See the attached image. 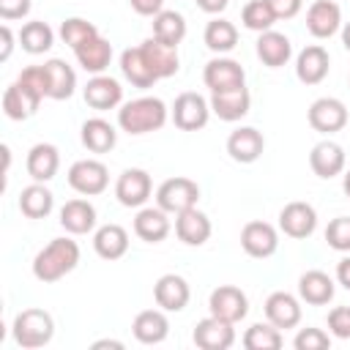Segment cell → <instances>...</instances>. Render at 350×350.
<instances>
[{
	"label": "cell",
	"mask_w": 350,
	"mask_h": 350,
	"mask_svg": "<svg viewBox=\"0 0 350 350\" xmlns=\"http://www.w3.org/2000/svg\"><path fill=\"white\" fill-rule=\"evenodd\" d=\"M347 82H350V77H347Z\"/></svg>",
	"instance_id": "56"
},
{
	"label": "cell",
	"mask_w": 350,
	"mask_h": 350,
	"mask_svg": "<svg viewBox=\"0 0 350 350\" xmlns=\"http://www.w3.org/2000/svg\"><path fill=\"white\" fill-rule=\"evenodd\" d=\"M241 246H243V252L249 257L265 260V257L276 254V249H279V232L268 221H249L241 230Z\"/></svg>",
	"instance_id": "12"
},
{
	"label": "cell",
	"mask_w": 350,
	"mask_h": 350,
	"mask_svg": "<svg viewBox=\"0 0 350 350\" xmlns=\"http://www.w3.org/2000/svg\"><path fill=\"white\" fill-rule=\"evenodd\" d=\"M183 36H186V19H183V14L164 8V11H159L153 16V38H159V41H164L170 46H178L183 41Z\"/></svg>",
	"instance_id": "39"
},
{
	"label": "cell",
	"mask_w": 350,
	"mask_h": 350,
	"mask_svg": "<svg viewBox=\"0 0 350 350\" xmlns=\"http://www.w3.org/2000/svg\"><path fill=\"white\" fill-rule=\"evenodd\" d=\"M249 107H252V96H249L246 85L232 88V90L211 93V112H213L219 120L235 123V120H241V118L249 115Z\"/></svg>",
	"instance_id": "15"
},
{
	"label": "cell",
	"mask_w": 350,
	"mask_h": 350,
	"mask_svg": "<svg viewBox=\"0 0 350 350\" xmlns=\"http://www.w3.org/2000/svg\"><path fill=\"white\" fill-rule=\"evenodd\" d=\"M172 123L180 129V131H200L208 126V118H211V101L194 90H186L175 98L172 109Z\"/></svg>",
	"instance_id": "6"
},
{
	"label": "cell",
	"mask_w": 350,
	"mask_h": 350,
	"mask_svg": "<svg viewBox=\"0 0 350 350\" xmlns=\"http://www.w3.org/2000/svg\"><path fill=\"white\" fill-rule=\"evenodd\" d=\"M325 243L334 252H350V216H336L325 227Z\"/></svg>",
	"instance_id": "43"
},
{
	"label": "cell",
	"mask_w": 350,
	"mask_h": 350,
	"mask_svg": "<svg viewBox=\"0 0 350 350\" xmlns=\"http://www.w3.org/2000/svg\"><path fill=\"white\" fill-rule=\"evenodd\" d=\"M290 55H293V44H290V38L284 33H279L273 27L260 33V38H257V57L268 68H282L290 60Z\"/></svg>",
	"instance_id": "29"
},
{
	"label": "cell",
	"mask_w": 350,
	"mask_h": 350,
	"mask_svg": "<svg viewBox=\"0 0 350 350\" xmlns=\"http://www.w3.org/2000/svg\"><path fill=\"white\" fill-rule=\"evenodd\" d=\"M27 175L38 183H46L57 175V167H60V150L52 145V142H36L30 150H27Z\"/></svg>",
	"instance_id": "23"
},
{
	"label": "cell",
	"mask_w": 350,
	"mask_h": 350,
	"mask_svg": "<svg viewBox=\"0 0 350 350\" xmlns=\"http://www.w3.org/2000/svg\"><path fill=\"white\" fill-rule=\"evenodd\" d=\"M336 282H339L345 290H350V257H342V260L336 262Z\"/></svg>",
	"instance_id": "51"
},
{
	"label": "cell",
	"mask_w": 350,
	"mask_h": 350,
	"mask_svg": "<svg viewBox=\"0 0 350 350\" xmlns=\"http://www.w3.org/2000/svg\"><path fill=\"white\" fill-rule=\"evenodd\" d=\"M342 27V8L334 0H314L306 11V30L314 38H331Z\"/></svg>",
	"instance_id": "19"
},
{
	"label": "cell",
	"mask_w": 350,
	"mask_h": 350,
	"mask_svg": "<svg viewBox=\"0 0 350 350\" xmlns=\"http://www.w3.org/2000/svg\"><path fill=\"white\" fill-rule=\"evenodd\" d=\"M342 189H345V194L350 197V170L345 172V178H342Z\"/></svg>",
	"instance_id": "55"
},
{
	"label": "cell",
	"mask_w": 350,
	"mask_h": 350,
	"mask_svg": "<svg viewBox=\"0 0 350 350\" xmlns=\"http://www.w3.org/2000/svg\"><path fill=\"white\" fill-rule=\"evenodd\" d=\"M295 350H328L331 347V336L323 328H301L293 339Z\"/></svg>",
	"instance_id": "44"
},
{
	"label": "cell",
	"mask_w": 350,
	"mask_h": 350,
	"mask_svg": "<svg viewBox=\"0 0 350 350\" xmlns=\"http://www.w3.org/2000/svg\"><path fill=\"white\" fill-rule=\"evenodd\" d=\"M309 167H312V172L317 178H325V180L336 178L345 170V150H342V145H336L331 139L317 142L312 148V153H309Z\"/></svg>",
	"instance_id": "24"
},
{
	"label": "cell",
	"mask_w": 350,
	"mask_h": 350,
	"mask_svg": "<svg viewBox=\"0 0 350 350\" xmlns=\"http://www.w3.org/2000/svg\"><path fill=\"white\" fill-rule=\"evenodd\" d=\"M265 150V137L254 126H241L227 137V153L238 164H254Z\"/></svg>",
	"instance_id": "14"
},
{
	"label": "cell",
	"mask_w": 350,
	"mask_h": 350,
	"mask_svg": "<svg viewBox=\"0 0 350 350\" xmlns=\"http://www.w3.org/2000/svg\"><path fill=\"white\" fill-rule=\"evenodd\" d=\"M93 36H98V27H96L93 22L82 19V16H68V19L60 22V38H63V44H68L71 49H77L79 44L90 41Z\"/></svg>",
	"instance_id": "42"
},
{
	"label": "cell",
	"mask_w": 350,
	"mask_h": 350,
	"mask_svg": "<svg viewBox=\"0 0 350 350\" xmlns=\"http://www.w3.org/2000/svg\"><path fill=\"white\" fill-rule=\"evenodd\" d=\"M191 339L202 350H227L235 345V323H227V320L211 314L194 325Z\"/></svg>",
	"instance_id": "13"
},
{
	"label": "cell",
	"mask_w": 350,
	"mask_h": 350,
	"mask_svg": "<svg viewBox=\"0 0 350 350\" xmlns=\"http://www.w3.org/2000/svg\"><path fill=\"white\" fill-rule=\"evenodd\" d=\"M202 82L211 93H219V90H232V88H241L246 82V71L238 60L232 57H213L205 63L202 68Z\"/></svg>",
	"instance_id": "9"
},
{
	"label": "cell",
	"mask_w": 350,
	"mask_h": 350,
	"mask_svg": "<svg viewBox=\"0 0 350 350\" xmlns=\"http://www.w3.org/2000/svg\"><path fill=\"white\" fill-rule=\"evenodd\" d=\"M52 208H55V194L44 183L33 180L30 186L22 189V194H19V211L27 219H46L52 213Z\"/></svg>",
	"instance_id": "35"
},
{
	"label": "cell",
	"mask_w": 350,
	"mask_h": 350,
	"mask_svg": "<svg viewBox=\"0 0 350 350\" xmlns=\"http://www.w3.org/2000/svg\"><path fill=\"white\" fill-rule=\"evenodd\" d=\"M265 317L268 323H273L279 331H287V328H295L301 323V301L293 295V293H284V290H276L265 298Z\"/></svg>",
	"instance_id": "18"
},
{
	"label": "cell",
	"mask_w": 350,
	"mask_h": 350,
	"mask_svg": "<svg viewBox=\"0 0 350 350\" xmlns=\"http://www.w3.org/2000/svg\"><path fill=\"white\" fill-rule=\"evenodd\" d=\"M68 186L82 197H96L109 186V170L98 159H79L68 167Z\"/></svg>",
	"instance_id": "5"
},
{
	"label": "cell",
	"mask_w": 350,
	"mask_h": 350,
	"mask_svg": "<svg viewBox=\"0 0 350 350\" xmlns=\"http://www.w3.org/2000/svg\"><path fill=\"white\" fill-rule=\"evenodd\" d=\"M279 230L295 241L309 238L317 230V211L304 200H293L279 211Z\"/></svg>",
	"instance_id": "10"
},
{
	"label": "cell",
	"mask_w": 350,
	"mask_h": 350,
	"mask_svg": "<svg viewBox=\"0 0 350 350\" xmlns=\"http://www.w3.org/2000/svg\"><path fill=\"white\" fill-rule=\"evenodd\" d=\"M85 101H88V107H93L98 112L115 109L123 101V88L118 79H112L107 74H93V79H88V85H85Z\"/></svg>",
	"instance_id": "21"
},
{
	"label": "cell",
	"mask_w": 350,
	"mask_h": 350,
	"mask_svg": "<svg viewBox=\"0 0 350 350\" xmlns=\"http://www.w3.org/2000/svg\"><path fill=\"white\" fill-rule=\"evenodd\" d=\"M306 118H309V126L314 131H320V134H336L347 123V107L339 98H334V96H323V98L312 101Z\"/></svg>",
	"instance_id": "11"
},
{
	"label": "cell",
	"mask_w": 350,
	"mask_h": 350,
	"mask_svg": "<svg viewBox=\"0 0 350 350\" xmlns=\"http://www.w3.org/2000/svg\"><path fill=\"white\" fill-rule=\"evenodd\" d=\"M19 44L27 55H44L52 49L55 44V33L46 22L41 19H33V22H25L22 30H19Z\"/></svg>",
	"instance_id": "38"
},
{
	"label": "cell",
	"mask_w": 350,
	"mask_h": 350,
	"mask_svg": "<svg viewBox=\"0 0 350 350\" xmlns=\"http://www.w3.org/2000/svg\"><path fill=\"white\" fill-rule=\"evenodd\" d=\"M208 309L213 317H221L227 323H241L249 314V298L235 284H219L208 298Z\"/></svg>",
	"instance_id": "8"
},
{
	"label": "cell",
	"mask_w": 350,
	"mask_h": 350,
	"mask_svg": "<svg viewBox=\"0 0 350 350\" xmlns=\"http://www.w3.org/2000/svg\"><path fill=\"white\" fill-rule=\"evenodd\" d=\"M60 224L71 235H88L96 227V208H93V202H88L82 197L68 200L60 208Z\"/></svg>",
	"instance_id": "28"
},
{
	"label": "cell",
	"mask_w": 350,
	"mask_h": 350,
	"mask_svg": "<svg viewBox=\"0 0 350 350\" xmlns=\"http://www.w3.org/2000/svg\"><path fill=\"white\" fill-rule=\"evenodd\" d=\"M197 200H200V186L191 180V178H167L159 189H156V205L167 213H183L189 208H197Z\"/></svg>",
	"instance_id": "4"
},
{
	"label": "cell",
	"mask_w": 350,
	"mask_h": 350,
	"mask_svg": "<svg viewBox=\"0 0 350 350\" xmlns=\"http://www.w3.org/2000/svg\"><path fill=\"white\" fill-rule=\"evenodd\" d=\"M139 49H142V55H145L150 71H153L159 79H167V77H175V74H178V66H180V60H178V46H170V44H164V41H159V38L150 36L148 41L139 44Z\"/></svg>",
	"instance_id": "22"
},
{
	"label": "cell",
	"mask_w": 350,
	"mask_h": 350,
	"mask_svg": "<svg viewBox=\"0 0 350 350\" xmlns=\"http://www.w3.org/2000/svg\"><path fill=\"white\" fill-rule=\"evenodd\" d=\"M241 22H243V27H249L254 33H265V30L273 27L276 14H273L268 0H249L241 11Z\"/></svg>",
	"instance_id": "41"
},
{
	"label": "cell",
	"mask_w": 350,
	"mask_h": 350,
	"mask_svg": "<svg viewBox=\"0 0 350 350\" xmlns=\"http://www.w3.org/2000/svg\"><path fill=\"white\" fill-rule=\"evenodd\" d=\"M197 5H200L205 14H221V11L230 5V0H197Z\"/></svg>",
	"instance_id": "52"
},
{
	"label": "cell",
	"mask_w": 350,
	"mask_h": 350,
	"mask_svg": "<svg viewBox=\"0 0 350 350\" xmlns=\"http://www.w3.org/2000/svg\"><path fill=\"white\" fill-rule=\"evenodd\" d=\"M276 19H293L301 8H304V0H268Z\"/></svg>",
	"instance_id": "48"
},
{
	"label": "cell",
	"mask_w": 350,
	"mask_h": 350,
	"mask_svg": "<svg viewBox=\"0 0 350 350\" xmlns=\"http://www.w3.org/2000/svg\"><path fill=\"white\" fill-rule=\"evenodd\" d=\"M172 224H170V213L156 208H139L134 216V232L145 241V243H161L170 235Z\"/></svg>",
	"instance_id": "25"
},
{
	"label": "cell",
	"mask_w": 350,
	"mask_h": 350,
	"mask_svg": "<svg viewBox=\"0 0 350 350\" xmlns=\"http://www.w3.org/2000/svg\"><path fill=\"white\" fill-rule=\"evenodd\" d=\"M30 0H0V16L5 22H14V19H25L30 14Z\"/></svg>",
	"instance_id": "47"
},
{
	"label": "cell",
	"mask_w": 350,
	"mask_h": 350,
	"mask_svg": "<svg viewBox=\"0 0 350 350\" xmlns=\"http://www.w3.org/2000/svg\"><path fill=\"white\" fill-rule=\"evenodd\" d=\"M16 79L22 85L33 88L41 98H49V79H46V68L44 66H27V68H22V74Z\"/></svg>",
	"instance_id": "45"
},
{
	"label": "cell",
	"mask_w": 350,
	"mask_h": 350,
	"mask_svg": "<svg viewBox=\"0 0 350 350\" xmlns=\"http://www.w3.org/2000/svg\"><path fill=\"white\" fill-rule=\"evenodd\" d=\"M150 191H153V183H150V175L145 170L129 167L118 175L115 197L123 208H142L150 200Z\"/></svg>",
	"instance_id": "7"
},
{
	"label": "cell",
	"mask_w": 350,
	"mask_h": 350,
	"mask_svg": "<svg viewBox=\"0 0 350 350\" xmlns=\"http://www.w3.org/2000/svg\"><path fill=\"white\" fill-rule=\"evenodd\" d=\"M202 41H205V46H208L211 52H216V55L232 52V49H235V44H238V27H235L232 22H227V19L216 16V19H211V22L205 25Z\"/></svg>",
	"instance_id": "37"
},
{
	"label": "cell",
	"mask_w": 350,
	"mask_h": 350,
	"mask_svg": "<svg viewBox=\"0 0 350 350\" xmlns=\"http://www.w3.org/2000/svg\"><path fill=\"white\" fill-rule=\"evenodd\" d=\"M79 265V246L71 238H52L36 257H33V276L44 284H52L71 273Z\"/></svg>",
	"instance_id": "1"
},
{
	"label": "cell",
	"mask_w": 350,
	"mask_h": 350,
	"mask_svg": "<svg viewBox=\"0 0 350 350\" xmlns=\"http://www.w3.org/2000/svg\"><path fill=\"white\" fill-rule=\"evenodd\" d=\"M211 232H213L211 219L202 211H197V208H189V211L175 216V235L186 246H202L211 238Z\"/></svg>",
	"instance_id": "26"
},
{
	"label": "cell",
	"mask_w": 350,
	"mask_h": 350,
	"mask_svg": "<svg viewBox=\"0 0 350 350\" xmlns=\"http://www.w3.org/2000/svg\"><path fill=\"white\" fill-rule=\"evenodd\" d=\"M328 331L336 339H350V306H336L328 312Z\"/></svg>",
	"instance_id": "46"
},
{
	"label": "cell",
	"mask_w": 350,
	"mask_h": 350,
	"mask_svg": "<svg viewBox=\"0 0 350 350\" xmlns=\"http://www.w3.org/2000/svg\"><path fill=\"white\" fill-rule=\"evenodd\" d=\"M93 347L98 350V347H115V350H123V342H118V339H98V342H93Z\"/></svg>",
	"instance_id": "53"
},
{
	"label": "cell",
	"mask_w": 350,
	"mask_h": 350,
	"mask_svg": "<svg viewBox=\"0 0 350 350\" xmlns=\"http://www.w3.org/2000/svg\"><path fill=\"white\" fill-rule=\"evenodd\" d=\"M282 345H284V336L273 323H254L243 334L246 350H279Z\"/></svg>",
	"instance_id": "40"
},
{
	"label": "cell",
	"mask_w": 350,
	"mask_h": 350,
	"mask_svg": "<svg viewBox=\"0 0 350 350\" xmlns=\"http://www.w3.org/2000/svg\"><path fill=\"white\" fill-rule=\"evenodd\" d=\"M120 71H123V77L134 88H142V90L145 88H153L159 82V77L150 71V66H148V60H145V55H142L139 46L123 49V55H120Z\"/></svg>",
	"instance_id": "34"
},
{
	"label": "cell",
	"mask_w": 350,
	"mask_h": 350,
	"mask_svg": "<svg viewBox=\"0 0 350 350\" xmlns=\"http://www.w3.org/2000/svg\"><path fill=\"white\" fill-rule=\"evenodd\" d=\"M41 101H44V98H41L33 88H27V85H22V82L16 79V82L8 85L5 93H3V112H5L8 120H27V118L36 115V109H38Z\"/></svg>",
	"instance_id": "17"
},
{
	"label": "cell",
	"mask_w": 350,
	"mask_h": 350,
	"mask_svg": "<svg viewBox=\"0 0 350 350\" xmlns=\"http://www.w3.org/2000/svg\"><path fill=\"white\" fill-rule=\"evenodd\" d=\"M93 249L101 260H120L129 252V232L120 224H104L93 232Z\"/></svg>",
	"instance_id": "32"
},
{
	"label": "cell",
	"mask_w": 350,
	"mask_h": 350,
	"mask_svg": "<svg viewBox=\"0 0 350 350\" xmlns=\"http://www.w3.org/2000/svg\"><path fill=\"white\" fill-rule=\"evenodd\" d=\"M14 342L25 350H38L44 345L52 342L55 336V320L46 309H22L16 317H14Z\"/></svg>",
	"instance_id": "3"
},
{
	"label": "cell",
	"mask_w": 350,
	"mask_h": 350,
	"mask_svg": "<svg viewBox=\"0 0 350 350\" xmlns=\"http://www.w3.org/2000/svg\"><path fill=\"white\" fill-rule=\"evenodd\" d=\"M129 5L139 16H156L159 11H164V0H129Z\"/></svg>",
	"instance_id": "49"
},
{
	"label": "cell",
	"mask_w": 350,
	"mask_h": 350,
	"mask_svg": "<svg viewBox=\"0 0 350 350\" xmlns=\"http://www.w3.org/2000/svg\"><path fill=\"white\" fill-rule=\"evenodd\" d=\"M342 44H345V49L350 52V22L342 25Z\"/></svg>",
	"instance_id": "54"
},
{
	"label": "cell",
	"mask_w": 350,
	"mask_h": 350,
	"mask_svg": "<svg viewBox=\"0 0 350 350\" xmlns=\"http://www.w3.org/2000/svg\"><path fill=\"white\" fill-rule=\"evenodd\" d=\"M0 41H3V46H0V60L5 63V60L11 57V49H14V33H11L8 25L0 27Z\"/></svg>",
	"instance_id": "50"
},
{
	"label": "cell",
	"mask_w": 350,
	"mask_h": 350,
	"mask_svg": "<svg viewBox=\"0 0 350 350\" xmlns=\"http://www.w3.org/2000/svg\"><path fill=\"white\" fill-rule=\"evenodd\" d=\"M82 145L90 150V153H109L118 142V131L109 120L104 118H88L82 123Z\"/></svg>",
	"instance_id": "33"
},
{
	"label": "cell",
	"mask_w": 350,
	"mask_h": 350,
	"mask_svg": "<svg viewBox=\"0 0 350 350\" xmlns=\"http://www.w3.org/2000/svg\"><path fill=\"white\" fill-rule=\"evenodd\" d=\"M334 279L325 271H306L298 279V298L312 306H325L334 298Z\"/></svg>",
	"instance_id": "30"
},
{
	"label": "cell",
	"mask_w": 350,
	"mask_h": 350,
	"mask_svg": "<svg viewBox=\"0 0 350 350\" xmlns=\"http://www.w3.org/2000/svg\"><path fill=\"white\" fill-rule=\"evenodd\" d=\"M46 68V79H49V98L55 101H63V98H71L74 96V88H77V74L74 68L60 60V57H52L44 63Z\"/></svg>",
	"instance_id": "36"
},
{
	"label": "cell",
	"mask_w": 350,
	"mask_h": 350,
	"mask_svg": "<svg viewBox=\"0 0 350 350\" xmlns=\"http://www.w3.org/2000/svg\"><path fill=\"white\" fill-rule=\"evenodd\" d=\"M328 68H331V57L320 44L304 46L295 57V77L304 85H320L328 77Z\"/></svg>",
	"instance_id": "20"
},
{
	"label": "cell",
	"mask_w": 350,
	"mask_h": 350,
	"mask_svg": "<svg viewBox=\"0 0 350 350\" xmlns=\"http://www.w3.org/2000/svg\"><path fill=\"white\" fill-rule=\"evenodd\" d=\"M170 118V109L156 96H139L134 101H126L118 109V126L126 134H150L159 131Z\"/></svg>",
	"instance_id": "2"
},
{
	"label": "cell",
	"mask_w": 350,
	"mask_h": 350,
	"mask_svg": "<svg viewBox=\"0 0 350 350\" xmlns=\"http://www.w3.org/2000/svg\"><path fill=\"white\" fill-rule=\"evenodd\" d=\"M74 55H77V63L88 74H104L107 66H109V60H112V44L107 38H101V36H93L90 41L79 44L74 49Z\"/></svg>",
	"instance_id": "31"
},
{
	"label": "cell",
	"mask_w": 350,
	"mask_h": 350,
	"mask_svg": "<svg viewBox=\"0 0 350 350\" xmlns=\"http://www.w3.org/2000/svg\"><path fill=\"white\" fill-rule=\"evenodd\" d=\"M131 331H134V339L137 342H142V345H159L170 334V320H167L164 309H145V312H139L134 317Z\"/></svg>",
	"instance_id": "27"
},
{
	"label": "cell",
	"mask_w": 350,
	"mask_h": 350,
	"mask_svg": "<svg viewBox=\"0 0 350 350\" xmlns=\"http://www.w3.org/2000/svg\"><path fill=\"white\" fill-rule=\"evenodd\" d=\"M153 298H156L159 309H164V312H180V309H186V304L191 298V287H189V282L183 276L164 273L153 284Z\"/></svg>",
	"instance_id": "16"
}]
</instances>
